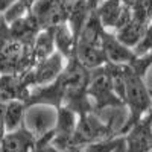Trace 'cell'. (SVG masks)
<instances>
[{
  "mask_svg": "<svg viewBox=\"0 0 152 152\" xmlns=\"http://www.w3.org/2000/svg\"><path fill=\"white\" fill-rule=\"evenodd\" d=\"M34 64L32 46L18 41L0 14V75H23Z\"/></svg>",
  "mask_w": 152,
  "mask_h": 152,
  "instance_id": "obj_1",
  "label": "cell"
},
{
  "mask_svg": "<svg viewBox=\"0 0 152 152\" xmlns=\"http://www.w3.org/2000/svg\"><path fill=\"white\" fill-rule=\"evenodd\" d=\"M123 70H125L123 104L126 111H128V119H126V123L123 126L122 135L152 108V96L145 84L143 76L137 73L129 64H125Z\"/></svg>",
  "mask_w": 152,
  "mask_h": 152,
  "instance_id": "obj_2",
  "label": "cell"
},
{
  "mask_svg": "<svg viewBox=\"0 0 152 152\" xmlns=\"http://www.w3.org/2000/svg\"><path fill=\"white\" fill-rule=\"evenodd\" d=\"M87 96L91 102L93 111H102L113 107H125V104L113 90L105 66L91 70L90 81L87 85Z\"/></svg>",
  "mask_w": 152,
  "mask_h": 152,
  "instance_id": "obj_3",
  "label": "cell"
},
{
  "mask_svg": "<svg viewBox=\"0 0 152 152\" xmlns=\"http://www.w3.org/2000/svg\"><path fill=\"white\" fill-rule=\"evenodd\" d=\"M66 62L67 59L59 52H53L50 56L34 62L32 67L26 73H23V78L31 90L35 87L47 85L50 82H53L59 76V73L66 66Z\"/></svg>",
  "mask_w": 152,
  "mask_h": 152,
  "instance_id": "obj_4",
  "label": "cell"
},
{
  "mask_svg": "<svg viewBox=\"0 0 152 152\" xmlns=\"http://www.w3.org/2000/svg\"><path fill=\"white\" fill-rule=\"evenodd\" d=\"M56 108L46 104H32L26 107L23 125L40 140L55 129Z\"/></svg>",
  "mask_w": 152,
  "mask_h": 152,
  "instance_id": "obj_5",
  "label": "cell"
},
{
  "mask_svg": "<svg viewBox=\"0 0 152 152\" xmlns=\"http://www.w3.org/2000/svg\"><path fill=\"white\" fill-rule=\"evenodd\" d=\"M104 29L116 32L132 18V8L126 6L122 0H100L94 8Z\"/></svg>",
  "mask_w": 152,
  "mask_h": 152,
  "instance_id": "obj_6",
  "label": "cell"
},
{
  "mask_svg": "<svg viewBox=\"0 0 152 152\" xmlns=\"http://www.w3.org/2000/svg\"><path fill=\"white\" fill-rule=\"evenodd\" d=\"M72 2L66 3L61 0H37L29 14L37 20L40 29L52 28L59 23L67 21Z\"/></svg>",
  "mask_w": 152,
  "mask_h": 152,
  "instance_id": "obj_7",
  "label": "cell"
},
{
  "mask_svg": "<svg viewBox=\"0 0 152 152\" xmlns=\"http://www.w3.org/2000/svg\"><path fill=\"white\" fill-rule=\"evenodd\" d=\"M100 46H102L105 59L110 64H131V62L137 58L132 52V49L125 46L117 40V37L111 31H104L102 32V40H100Z\"/></svg>",
  "mask_w": 152,
  "mask_h": 152,
  "instance_id": "obj_8",
  "label": "cell"
},
{
  "mask_svg": "<svg viewBox=\"0 0 152 152\" xmlns=\"http://www.w3.org/2000/svg\"><path fill=\"white\" fill-rule=\"evenodd\" d=\"M37 148L38 138L24 125L14 131L5 132L0 142V152H35Z\"/></svg>",
  "mask_w": 152,
  "mask_h": 152,
  "instance_id": "obj_9",
  "label": "cell"
},
{
  "mask_svg": "<svg viewBox=\"0 0 152 152\" xmlns=\"http://www.w3.org/2000/svg\"><path fill=\"white\" fill-rule=\"evenodd\" d=\"M29 91L31 88L28 87L23 75H0V102L14 99L26 102Z\"/></svg>",
  "mask_w": 152,
  "mask_h": 152,
  "instance_id": "obj_10",
  "label": "cell"
},
{
  "mask_svg": "<svg viewBox=\"0 0 152 152\" xmlns=\"http://www.w3.org/2000/svg\"><path fill=\"white\" fill-rule=\"evenodd\" d=\"M8 26L12 37L17 38L18 41L31 44V46L35 40L37 34L40 32V26H38L37 20L32 17V14H26L23 17H18L15 20L9 21Z\"/></svg>",
  "mask_w": 152,
  "mask_h": 152,
  "instance_id": "obj_11",
  "label": "cell"
},
{
  "mask_svg": "<svg viewBox=\"0 0 152 152\" xmlns=\"http://www.w3.org/2000/svg\"><path fill=\"white\" fill-rule=\"evenodd\" d=\"M75 58L88 70H94V69H99V67H102V66L107 64V59H105V55H104L102 46L76 43Z\"/></svg>",
  "mask_w": 152,
  "mask_h": 152,
  "instance_id": "obj_12",
  "label": "cell"
},
{
  "mask_svg": "<svg viewBox=\"0 0 152 152\" xmlns=\"http://www.w3.org/2000/svg\"><path fill=\"white\" fill-rule=\"evenodd\" d=\"M26 102L20 99L8 100V102H2V117L5 123V129L14 131L20 126H23L24 122V113H26Z\"/></svg>",
  "mask_w": 152,
  "mask_h": 152,
  "instance_id": "obj_13",
  "label": "cell"
},
{
  "mask_svg": "<svg viewBox=\"0 0 152 152\" xmlns=\"http://www.w3.org/2000/svg\"><path fill=\"white\" fill-rule=\"evenodd\" d=\"M53 38H55V49L66 59L75 56V47H76V38L67 24V21L59 23L53 26Z\"/></svg>",
  "mask_w": 152,
  "mask_h": 152,
  "instance_id": "obj_14",
  "label": "cell"
},
{
  "mask_svg": "<svg viewBox=\"0 0 152 152\" xmlns=\"http://www.w3.org/2000/svg\"><path fill=\"white\" fill-rule=\"evenodd\" d=\"M53 52H56V49H55V38H53V26L52 28L40 29V32L37 34L35 40L32 43V58H34V62L50 56Z\"/></svg>",
  "mask_w": 152,
  "mask_h": 152,
  "instance_id": "obj_15",
  "label": "cell"
},
{
  "mask_svg": "<svg viewBox=\"0 0 152 152\" xmlns=\"http://www.w3.org/2000/svg\"><path fill=\"white\" fill-rule=\"evenodd\" d=\"M93 8L88 5L87 0H73L70 9H69V15H67V24L70 26L75 38H78L82 26L85 24V21L90 17Z\"/></svg>",
  "mask_w": 152,
  "mask_h": 152,
  "instance_id": "obj_16",
  "label": "cell"
},
{
  "mask_svg": "<svg viewBox=\"0 0 152 152\" xmlns=\"http://www.w3.org/2000/svg\"><path fill=\"white\" fill-rule=\"evenodd\" d=\"M146 26H148V23L140 21V20H135V18H131L129 23H126L123 28L116 31L114 35L117 37V40L120 43H123L125 46H128L129 49H134L135 44L140 41V38H142Z\"/></svg>",
  "mask_w": 152,
  "mask_h": 152,
  "instance_id": "obj_17",
  "label": "cell"
},
{
  "mask_svg": "<svg viewBox=\"0 0 152 152\" xmlns=\"http://www.w3.org/2000/svg\"><path fill=\"white\" fill-rule=\"evenodd\" d=\"M78 114L69 107L61 105L56 108V123H55V134H62V135H70L73 134L76 123H78Z\"/></svg>",
  "mask_w": 152,
  "mask_h": 152,
  "instance_id": "obj_18",
  "label": "cell"
},
{
  "mask_svg": "<svg viewBox=\"0 0 152 152\" xmlns=\"http://www.w3.org/2000/svg\"><path fill=\"white\" fill-rule=\"evenodd\" d=\"M152 50V21L148 23V26L140 38V41L135 44V47L132 49L134 55L138 58V56H145L146 53H149Z\"/></svg>",
  "mask_w": 152,
  "mask_h": 152,
  "instance_id": "obj_19",
  "label": "cell"
},
{
  "mask_svg": "<svg viewBox=\"0 0 152 152\" xmlns=\"http://www.w3.org/2000/svg\"><path fill=\"white\" fill-rule=\"evenodd\" d=\"M17 0H0V14H3V12L12 5V3H15Z\"/></svg>",
  "mask_w": 152,
  "mask_h": 152,
  "instance_id": "obj_20",
  "label": "cell"
},
{
  "mask_svg": "<svg viewBox=\"0 0 152 152\" xmlns=\"http://www.w3.org/2000/svg\"><path fill=\"white\" fill-rule=\"evenodd\" d=\"M61 2H66V3H69V2H73V0H61Z\"/></svg>",
  "mask_w": 152,
  "mask_h": 152,
  "instance_id": "obj_21",
  "label": "cell"
},
{
  "mask_svg": "<svg viewBox=\"0 0 152 152\" xmlns=\"http://www.w3.org/2000/svg\"><path fill=\"white\" fill-rule=\"evenodd\" d=\"M149 152H152V151H149Z\"/></svg>",
  "mask_w": 152,
  "mask_h": 152,
  "instance_id": "obj_22",
  "label": "cell"
}]
</instances>
